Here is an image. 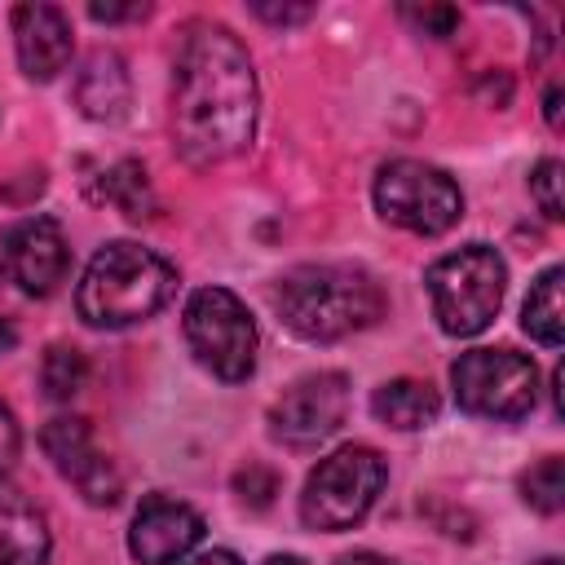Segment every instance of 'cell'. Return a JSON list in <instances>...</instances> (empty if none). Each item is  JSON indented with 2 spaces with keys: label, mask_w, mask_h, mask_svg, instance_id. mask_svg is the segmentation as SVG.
<instances>
[{
  "label": "cell",
  "mask_w": 565,
  "mask_h": 565,
  "mask_svg": "<svg viewBox=\"0 0 565 565\" xmlns=\"http://www.w3.org/2000/svg\"><path fill=\"white\" fill-rule=\"evenodd\" d=\"M0 269H4V265H0Z\"/></svg>",
  "instance_id": "d6a6232c"
},
{
  "label": "cell",
  "mask_w": 565,
  "mask_h": 565,
  "mask_svg": "<svg viewBox=\"0 0 565 565\" xmlns=\"http://www.w3.org/2000/svg\"><path fill=\"white\" fill-rule=\"evenodd\" d=\"M97 22H124V18H146V4H88Z\"/></svg>",
  "instance_id": "484cf974"
},
{
  "label": "cell",
  "mask_w": 565,
  "mask_h": 565,
  "mask_svg": "<svg viewBox=\"0 0 565 565\" xmlns=\"http://www.w3.org/2000/svg\"><path fill=\"white\" fill-rule=\"evenodd\" d=\"M344 415H349V380L340 371H318L296 380L269 406V428L287 446H318L344 424Z\"/></svg>",
  "instance_id": "9c48e42d"
},
{
  "label": "cell",
  "mask_w": 565,
  "mask_h": 565,
  "mask_svg": "<svg viewBox=\"0 0 565 565\" xmlns=\"http://www.w3.org/2000/svg\"><path fill=\"white\" fill-rule=\"evenodd\" d=\"M371 411H375L380 424H388L397 433H415V428H428L437 419L441 402H437V388L428 380H406L402 375V380H388V384L375 388Z\"/></svg>",
  "instance_id": "2e32d148"
},
{
  "label": "cell",
  "mask_w": 565,
  "mask_h": 565,
  "mask_svg": "<svg viewBox=\"0 0 565 565\" xmlns=\"http://www.w3.org/2000/svg\"><path fill=\"white\" fill-rule=\"evenodd\" d=\"M539 565H561V561H556V556H547V561H539Z\"/></svg>",
  "instance_id": "1f68e13d"
},
{
  "label": "cell",
  "mask_w": 565,
  "mask_h": 565,
  "mask_svg": "<svg viewBox=\"0 0 565 565\" xmlns=\"http://www.w3.org/2000/svg\"><path fill=\"white\" fill-rule=\"evenodd\" d=\"M265 565H305V561H300V556H269Z\"/></svg>",
  "instance_id": "4dcf8cb0"
},
{
  "label": "cell",
  "mask_w": 565,
  "mask_h": 565,
  "mask_svg": "<svg viewBox=\"0 0 565 565\" xmlns=\"http://www.w3.org/2000/svg\"><path fill=\"white\" fill-rule=\"evenodd\" d=\"M13 49L26 79L49 84L71 62V22L57 4H18L13 9Z\"/></svg>",
  "instance_id": "4fadbf2b"
},
{
  "label": "cell",
  "mask_w": 565,
  "mask_h": 565,
  "mask_svg": "<svg viewBox=\"0 0 565 565\" xmlns=\"http://www.w3.org/2000/svg\"><path fill=\"white\" fill-rule=\"evenodd\" d=\"M199 543H203V516L168 494H150L128 525V552L137 565H181Z\"/></svg>",
  "instance_id": "8fae6325"
},
{
  "label": "cell",
  "mask_w": 565,
  "mask_h": 565,
  "mask_svg": "<svg viewBox=\"0 0 565 565\" xmlns=\"http://www.w3.org/2000/svg\"><path fill=\"white\" fill-rule=\"evenodd\" d=\"M543 115H547V124H552V128L561 124V84H552V88H547V97H543Z\"/></svg>",
  "instance_id": "4316f807"
},
{
  "label": "cell",
  "mask_w": 565,
  "mask_h": 565,
  "mask_svg": "<svg viewBox=\"0 0 565 565\" xmlns=\"http://www.w3.org/2000/svg\"><path fill=\"white\" fill-rule=\"evenodd\" d=\"M274 309L313 344L344 340L384 318V287L358 265H300L278 278Z\"/></svg>",
  "instance_id": "7a4b0ae2"
},
{
  "label": "cell",
  "mask_w": 565,
  "mask_h": 565,
  "mask_svg": "<svg viewBox=\"0 0 565 565\" xmlns=\"http://www.w3.org/2000/svg\"><path fill=\"white\" fill-rule=\"evenodd\" d=\"M561 287H565V269L561 265L543 269L534 278V287H530V296H525V309H521V327L539 344H547V349H556L565 340V300H561Z\"/></svg>",
  "instance_id": "e0dca14e"
},
{
  "label": "cell",
  "mask_w": 565,
  "mask_h": 565,
  "mask_svg": "<svg viewBox=\"0 0 565 565\" xmlns=\"http://www.w3.org/2000/svg\"><path fill=\"white\" fill-rule=\"evenodd\" d=\"M44 561H49L44 512L22 494L0 490V565H44Z\"/></svg>",
  "instance_id": "9a60e30c"
},
{
  "label": "cell",
  "mask_w": 565,
  "mask_h": 565,
  "mask_svg": "<svg viewBox=\"0 0 565 565\" xmlns=\"http://www.w3.org/2000/svg\"><path fill=\"white\" fill-rule=\"evenodd\" d=\"M102 199L115 203L128 221H141V216H154V190H150V177L141 163L124 159L115 163L110 172H102Z\"/></svg>",
  "instance_id": "ac0fdd59"
},
{
  "label": "cell",
  "mask_w": 565,
  "mask_h": 565,
  "mask_svg": "<svg viewBox=\"0 0 565 565\" xmlns=\"http://www.w3.org/2000/svg\"><path fill=\"white\" fill-rule=\"evenodd\" d=\"M521 499H525L534 512H543V516H552V512L565 508V463H561V455L539 459V463L521 477Z\"/></svg>",
  "instance_id": "ffe728a7"
},
{
  "label": "cell",
  "mask_w": 565,
  "mask_h": 565,
  "mask_svg": "<svg viewBox=\"0 0 565 565\" xmlns=\"http://www.w3.org/2000/svg\"><path fill=\"white\" fill-rule=\"evenodd\" d=\"M384 481H388V463L380 450L340 446L335 455L318 459V468L309 472V481L300 490V521L309 530H327V534L349 530L371 512Z\"/></svg>",
  "instance_id": "5b68a950"
},
{
  "label": "cell",
  "mask_w": 565,
  "mask_h": 565,
  "mask_svg": "<svg viewBox=\"0 0 565 565\" xmlns=\"http://www.w3.org/2000/svg\"><path fill=\"white\" fill-rule=\"evenodd\" d=\"M234 490H238L243 503H252V508H269L274 494H278V477H274L269 468H260V463H247V468L234 477Z\"/></svg>",
  "instance_id": "603a6c76"
},
{
  "label": "cell",
  "mask_w": 565,
  "mask_h": 565,
  "mask_svg": "<svg viewBox=\"0 0 565 565\" xmlns=\"http://www.w3.org/2000/svg\"><path fill=\"white\" fill-rule=\"evenodd\" d=\"M13 344H18V327H13L9 313H0V353H9Z\"/></svg>",
  "instance_id": "f546056e"
},
{
  "label": "cell",
  "mask_w": 565,
  "mask_h": 565,
  "mask_svg": "<svg viewBox=\"0 0 565 565\" xmlns=\"http://www.w3.org/2000/svg\"><path fill=\"white\" fill-rule=\"evenodd\" d=\"M402 18L406 22H415L424 35H433V40H446L455 26H459V13L450 9V4H402Z\"/></svg>",
  "instance_id": "7402d4cb"
},
{
  "label": "cell",
  "mask_w": 565,
  "mask_h": 565,
  "mask_svg": "<svg viewBox=\"0 0 565 565\" xmlns=\"http://www.w3.org/2000/svg\"><path fill=\"white\" fill-rule=\"evenodd\" d=\"M252 9H256V18H265V22H305V18L313 13V4H265V0H256Z\"/></svg>",
  "instance_id": "d4e9b609"
},
{
  "label": "cell",
  "mask_w": 565,
  "mask_h": 565,
  "mask_svg": "<svg viewBox=\"0 0 565 565\" xmlns=\"http://www.w3.org/2000/svg\"><path fill=\"white\" fill-rule=\"evenodd\" d=\"M40 384L53 402H71L88 384V358L75 344H49V353L40 362Z\"/></svg>",
  "instance_id": "d6986e66"
},
{
  "label": "cell",
  "mask_w": 565,
  "mask_h": 565,
  "mask_svg": "<svg viewBox=\"0 0 565 565\" xmlns=\"http://www.w3.org/2000/svg\"><path fill=\"white\" fill-rule=\"evenodd\" d=\"M503 282H508V265L494 247L468 243L459 252H446L428 269V300L437 327L459 340L486 331L503 305Z\"/></svg>",
  "instance_id": "277c9868"
},
{
  "label": "cell",
  "mask_w": 565,
  "mask_h": 565,
  "mask_svg": "<svg viewBox=\"0 0 565 565\" xmlns=\"http://www.w3.org/2000/svg\"><path fill=\"white\" fill-rule=\"evenodd\" d=\"M18 424H13V411L0 402V486H4V477L13 472V463H18Z\"/></svg>",
  "instance_id": "cb8c5ba5"
},
{
  "label": "cell",
  "mask_w": 565,
  "mask_h": 565,
  "mask_svg": "<svg viewBox=\"0 0 565 565\" xmlns=\"http://www.w3.org/2000/svg\"><path fill=\"white\" fill-rule=\"evenodd\" d=\"M128 97H132V88H128V71H124L119 53L97 49L79 66V75H75V102H79V110L88 119L115 124V119L128 115Z\"/></svg>",
  "instance_id": "5bb4252c"
},
{
  "label": "cell",
  "mask_w": 565,
  "mask_h": 565,
  "mask_svg": "<svg viewBox=\"0 0 565 565\" xmlns=\"http://www.w3.org/2000/svg\"><path fill=\"white\" fill-rule=\"evenodd\" d=\"M530 194H534V203H539V212L547 221H561L565 216V203H561V159H543L530 172Z\"/></svg>",
  "instance_id": "44dd1931"
},
{
  "label": "cell",
  "mask_w": 565,
  "mask_h": 565,
  "mask_svg": "<svg viewBox=\"0 0 565 565\" xmlns=\"http://www.w3.org/2000/svg\"><path fill=\"white\" fill-rule=\"evenodd\" d=\"M181 565H238V556H234V552H203V556L181 561Z\"/></svg>",
  "instance_id": "f1b7e54d"
},
{
  "label": "cell",
  "mask_w": 565,
  "mask_h": 565,
  "mask_svg": "<svg viewBox=\"0 0 565 565\" xmlns=\"http://www.w3.org/2000/svg\"><path fill=\"white\" fill-rule=\"evenodd\" d=\"M335 565H397V561H388V556H375V552H349V556H340Z\"/></svg>",
  "instance_id": "83f0119b"
},
{
  "label": "cell",
  "mask_w": 565,
  "mask_h": 565,
  "mask_svg": "<svg viewBox=\"0 0 565 565\" xmlns=\"http://www.w3.org/2000/svg\"><path fill=\"white\" fill-rule=\"evenodd\" d=\"M0 265H4V274L26 296H49L66 278V238H62V225L49 221V216H26L22 225L9 230Z\"/></svg>",
  "instance_id": "7c38bea8"
},
{
  "label": "cell",
  "mask_w": 565,
  "mask_h": 565,
  "mask_svg": "<svg viewBox=\"0 0 565 565\" xmlns=\"http://www.w3.org/2000/svg\"><path fill=\"white\" fill-rule=\"evenodd\" d=\"M375 207L388 225L433 238L463 216V194L441 168L424 159H393L375 172Z\"/></svg>",
  "instance_id": "8992f818"
},
{
  "label": "cell",
  "mask_w": 565,
  "mask_h": 565,
  "mask_svg": "<svg viewBox=\"0 0 565 565\" xmlns=\"http://www.w3.org/2000/svg\"><path fill=\"white\" fill-rule=\"evenodd\" d=\"M185 340L194 358L225 384L256 371V322L247 305L225 287H203L185 305Z\"/></svg>",
  "instance_id": "52a82bcc"
},
{
  "label": "cell",
  "mask_w": 565,
  "mask_h": 565,
  "mask_svg": "<svg viewBox=\"0 0 565 565\" xmlns=\"http://www.w3.org/2000/svg\"><path fill=\"white\" fill-rule=\"evenodd\" d=\"M40 446H44V455L53 459V468H57L93 508H110V503L119 499V472H115V463L97 450L88 419H79V415H57V419H49L44 433H40Z\"/></svg>",
  "instance_id": "30bf717a"
},
{
  "label": "cell",
  "mask_w": 565,
  "mask_h": 565,
  "mask_svg": "<svg viewBox=\"0 0 565 565\" xmlns=\"http://www.w3.org/2000/svg\"><path fill=\"white\" fill-rule=\"evenodd\" d=\"M256 71L221 22H190L172 66V141L185 163L212 168L252 146Z\"/></svg>",
  "instance_id": "6da1fadb"
},
{
  "label": "cell",
  "mask_w": 565,
  "mask_h": 565,
  "mask_svg": "<svg viewBox=\"0 0 565 565\" xmlns=\"http://www.w3.org/2000/svg\"><path fill=\"white\" fill-rule=\"evenodd\" d=\"M455 402L481 419H525L539 402V371L512 349H472L450 366Z\"/></svg>",
  "instance_id": "ba28073f"
},
{
  "label": "cell",
  "mask_w": 565,
  "mask_h": 565,
  "mask_svg": "<svg viewBox=\"0 0 565 565\" xmlns=\"http://www.w3.org/2000/svg\"><path fill=\"white\" fill-rule=\"evenodd\" d=\"M172 291H177V269L159 252L119 238V243H106L88 260L75 287V309L88 327L119 331V327L154 318L172 300Z\"/></svg>",
  "instance_id": "3957f363"
}]
</instances>
